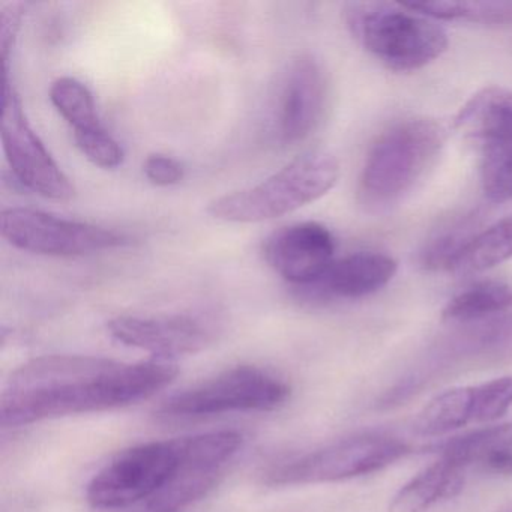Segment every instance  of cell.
Instances as JSON below:
<instances>
[{
    "label": "cell",
    "mask_w": 512,
    "mask_h": 512,
    "mask_svg": "<svg viewBox=\"0 0 512 512\" xmlns=\"http://www.w3.org/2000/svg\"><path fill=\"white\" fill-rule=\"evenodd\" d=\"M172 361L122 362L82 355H50L17 368L0 397L5 428L46 419L104 412L151 397L175 380Z\"/></svg>",
    "instance_id": "obj_1"
},
{
    "label": "cell",
    "mask_w": 512,
    "mask_h": 512,
    "mask_svg": "<svg viewBox=\"0 0 512 512\" xmlns=\"http://www.w3.org/2000/svg\"><path fill=\"white\" fill-rule=\"evenodd\" d=\"M344 19L359 46L395 73L422 70L448 49V34L437 20L407 4L353 2Z\"/></svg>",
    "instance_id": "obj_2"
},
{
    "label": "cell",
    "mask_w": 512,
    "mask_h": 512,
    "mask_svg": "<svg viewBox=\"0 0 512 512\" xmlns=\"http://www.w3.org/2000/svg\"><path fill=\"white\" fill-rule=\"evenodd\" d=\"M445 130L428 118H410L383 131L368 151L359 178V199L383 209L407 196L436 164Z\"/></svg>",
    "instance_id": "obj_3"
},
{
    "label": "cell",
    "mask_w": 512,
    "mask_h": 512,
    "mask_svg": "<svg viewBox=\"0 0 512 512\" xmlns=\"http://www.w3.org/2000/svg\"><path fill=\"white\" fill-rule=\"evenodd\" d=\"M340 178V164L326 152H308L254 187L212 200L208 214L226 223L251 224L298 211L328 194Z\"/></svg>",
    "instance_id": "obj_4"
},
{
    "label": "cell",
    "mask_w": 512,
    "mask_h": 512,
    "mask_svg": "<svg viewBox=\"0 0 512 512\" xmlns=\"http://www.w3.org/2000/svg\"><path fill=\"white\" fill-rule=\"evenodd\" d=\"M290 397V386L271 371L238 365L172 395L158 413L167 418H203L229 412L274 410Z\"/></svg>",
    "instance_id": "obj_5"
},
{
    "label": "cell",
    "mask_w": 512,
    "mask_h": 512,
    "mask_svg": "<svg viewBox=\"0 0 512 512\" xmlns=\"http://www.w3.org/2000/svg\"><path fill=\"white\" fill-rule=\"evenodd\" d=\"M409 452L410 446L403 440L361 434L278 464L268 470L265 481L274 487L346 481L385 469Z\"/></svg>",
    "instance_id": "obj_6"
},
{
    "label": "cell",
    "mask_w": 512,
    "mask_h": 512,
    "mask_svg": "<svg viewBox=\"0 0 512 512\" xmlns=\"http://www.w3.org/2000/svg\"><path fill=\"white\" fill-rule=\"evenodd\" d=\"M179 439L140 443L119 452L89 482L86 499L95 509H122L152 499L175 472Z\"/></svg>",
    "instance_id": "obj_7"
},
{
    "label": "cell",
    "mask_w": 512,
    "mask_h": 512,
    "mask_svg": "<svg viewBox=\"0 0 512 512\" xmlns=\"http://www.w3.org/2000/svg\"><path fill=\"white\" fill-rule=\"evenodd\" d=\"M241 446L242 434L232 430L179 439L175 472L149 500V512H179L199 502L218 484Z\"/></svg>",
    "instance_id": "obj_8"
},
{
    "label": "cell",
    "mask_w": 512,
    "mask_h": 512,
    "mask_svg": "<svg viewBox=\"0 0 512 512\" xmlns=\"http://www.w3.org/2000/svg\"><path fill=\"white\" fill-rule=\"evenodd\" d=\"M2 236L19 250L55 257L83 256L127 242L113 230L29 208L2 212Z\"/></svg>",
    "instance_id": "obj_9"
},
{
    "label": "cell",
    "mask_w": 512,
    "mask_h": 512,
    "mask_svg": "<svg viewBox=\"0 0 512 512\" xmlns=\"http://www.w3.org/2000/svg\"><path fill=\"white\" fill-rule=\"evenodd\" d=\"M2 143L14 175L26 188L58 202L73 199V182L29 124L22 100L8 77L2 109Z\"/></svg>",
    "instance_id": "obj_10"
},
{
    "label": "cell",
    "mask_w": 512,
    "mask_h": 512,
    "mask_svg": "<svg viewBox=\"0 0 512 512\" xmlns=\"http://www.w3.org/2000/svg\"><path fill=\"white\" fill-rule=\"evenodd\" d=\"M107 328L119 343L163 361L202 352L214 340L208 320L193 314L119 316L110 320Z\"/></svg>",
    "instance_id": "obj_11"
},
{
    "label": "cell",
    "mask_w": 512,
    "mask_h": 512,
    "mask_svg": "<svg viewBox=\"0 0 512 512\" xmlns=\"http://www.w3.org/2000/svg\"><path fill=\"white\" fill-rule=\"evenodd\" d=\"M263 254L283 280L299 289L319 280L335 262V239L323 224L296 223L272 233Z\"/></svg>",
    "instance_id": "obj_12"
},
{
    "label": "cell",
    "mask_w": 512,
    "mask_h": 512,
    "mask_svg": "<svg viewBox=\"0 0 512 512\" xmlns=\"http://www.w3.org/2000/svg\"><path fill=\"white\" fill-rule=\"evenodd\" d=\"M328 100L325 71L316 58L302 55L289 67L281 89L278 133L284 143L308 139L322 122Z\"/></svg>",
    "instance_id": "obj_13"
},
{
    "label": "cell",
    "mask_w": 512,
    "mask_h": 512,
    "mask_svg": "<svg viewBox=\"0 0 512 512\" xmlns=\"http://www.w3.org/2000/svg\"><path fill=\"white\" fill-rule=\"evenodd\" d=\"M397 268L388 254L361 251L335 260L319 280L296 292L308 302L361 299L383 289L397 274Z\"/></svg>",
    "instance_id": "obj_14"
},
{
    "label": "cell",
    "mask_w": 512,
    "mask_h": 512,
    "mask_svg": "<svg viewBox=\"0 0 512 512\" xmlns=\"http://www.w3.org/2000/svg\"><path fill=\"white\" fill-rule=\"evenodd\" d=\"M440 457L451 458L467 470L512 476V424L476 428L437 446Z\"/></svg>",
    "instance_id": "obj_15"
},
{
    "label": "cell",
    "mask_w": 512,
    "mask_h": 512,
    "mask_svg": "<svg viewBox=\"0 0 512 512\" xmlns=\"http://www.w3.org/2000/svg\"><path fill=\"white\" fill-rule=\"evenodd\" d=\"M469 470L451 458L440 457L398 490L389 512H428L463 491Z\"/></svg>",
    "instance_id": "obj_16"
},
{
    "label": "cell",
    "mask_w": 512,
    "mask_h": 512,
    "mask_svg": "<svg viewBox=\"0 0 512 512\" xmlns=\"http://www.w3.org/2000/svg\"><path fill=\"white\" fill-rule=\"evenodd\" d=\"M455 128L467 139L490 146L512 140V91L485 88L458 112Z\"/></svg>",
    "instance_id": "obj_17"
},
{
    "label": "cell",
    "mask_w": 512,
    "mask_h": 512,
    "mask_svg": "<svg viewBox=\"0 0 512 512\" xmlns=\"http://www.w3.org/2000/svg\"><path fill=\"white\" fill-rule=\"evenodd\" d=\"M476 424L475 386L446 389L428 401L413 421L419 436L437 437Z\"/></svg>",
    "instance_id": "obj_18"
},
{
    "label": "cell",
    "mask_w": 512,
    "mask_h": 512,
    "mask_svg": "<svg viewBox=\"0 0 512 512\" xmlns=\"http://www.w3.org/2000/svg\"><path fill=\"white\" fill-rule=\"evenodd\" d=\"M512 311V286L484 281L463 290L446 304L442 319L452 325H469Z\"/></svg>",
    "instance_id": "obj_19"
},
{
    "label": "cell",
    "mask_w": 512,
    "mask_h": 512,
    "mask_svg": "<svg viewBox=\"0 0 512 512\" xmlns=\"http://www.w3.org/2000/svg\"><path fill=\"white\" fill-rule=\"evenodd\" d=\"M512 259V215L476 233L455 263L454 272L475 274Z\"/></svg>",
    "instance_id": "obj_20"
},
{
    "label": "cell",
    "mask_w": 512,
    "mask_h": 512,
    "mask_svg": "<svg viewBox=\"0 0 512 512\" xmlns=\"http://www.w3.org/2000/svg\"><path fill=\"white\" fill-rule=\"evenodd\" d=\"M407 5L424 16L443 22L485 26L512 23V2H422Z\"/></svg>",
    "instance_id": "obj_21"
},
{
    "label": "cell",
    "mask_w": 512,
    "mask_h": 512,
    "mask_svg": "<svg viewBox=\"0 0 512 512\" xmlns=\"http://www.w3.org/2000/svg\"><path fill=\"white\" fill-rule=\"evenodd\" d=\"M50 101L62 118L77 131L103 127L91 91L73 77H61L50 88Z\"/></svg>",
    "instance_id": "obj_22"
},
{
    "label": "cell",
    "mask_w": 512,
    "mask_h": 512,
    "mask_svg": "<svg viewBox=\"0 0 512 512\" xmlns=\"http://www.w3.org/2000/svg\"><path fill=\"white\" fill-rule=\"evenodd\" d=\"M481 185L490 202H511L512 140L485 146L481 164Z\"/></svg>",
    "instance_id": "obj_23"
},
{
    "label": "cell",
    "mask_w": 512,
    "mask_h": 512,
    "mask_svg": "<svg viewBox=\"0 0 512 512\" xmlns=\"http://www.w3.org/2000/svg\"><path fill=\"white\" fill-rule=\"evenodd\" d=\"M473 236L475 235L469 232L466 224L439 233L422 248V266L428 271H443V269L452 271L458 257L472 241Z\"/></svg>",
    "instance_id": "obj_24"
},
{
    "label": "cell",
    "mask_w": 512,
    "mask_h": 512,
    "mask_svg": "<svg viewBox=\"0 0 512 512\" xmlns=\"http://www.w3.org/2000/svg\"><path fill=\"white\" fill-rule=\"evenodd\" d=\"M74 140L82 154L100 169H116L124 161L121 145L103 127L77 131Z\"/></svg>",
    "instance_id": "obj_25"
},
{
    "label": "cell",
    "mask_w": 512,
    "mask_h": 512,
    "mask_svg": "<svg viewBox=\"0 0 512 512\" xmlns=\"http://www.w3.org/2000/svg\"><path fill=\"white\" fill-rule=\"evenodd\" d=\"M476 424H490L512 406V377H499L476 385Z\"/></svg>",
    "instance_id": "obj_26"
},
{
    "label": "cell",
    "mask_w": 512,
    "mask_h": 512,
    "mask_svg": "<svg viewBox=\"0 0 512 512\" xmlns=\"http://www.w3.org/2000/svg\"><path fill=\"white\" fill-rule=\"evenodd\" d=\"M143 172L149 182L158 187H172L184 179V166L175 158L163 154L149 155L143 164Z\"/></svg>",
    "instance_id": "obj_27"
},
{
    "label": "cell",
    "mask_w": 512,
    "mask_h": 512,
    "mask_svg": "<svg viewBox=\"0 0 512 512\" xmlns=\"http://www.w3.org/2000/svg\"><path fill=\"white\" fill-rule=\"evenodd\" d=\"M23 4H10L0 13V47L5 62V71H8L10 53L16 44L17 34L22 26Z\"/></svg>",
    "instance_id": "obj_28"
},
{
    "label": "cell",
    "mask_w": 512,
    "mask_h": 512,
    "mask_svg": "<svg viewBox=\"0 0 512 512\" xmlns=\"http://www.w3.org/2000/svg\"><path fill=\"white\" fill-rule=\"evenodd\" d=\"M500 512H512V505L506 506V508H503Z\"/></svg>",
    "instance_id": "obj_29"
}]
</instances>
